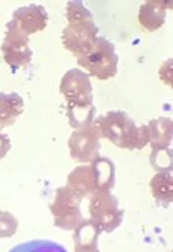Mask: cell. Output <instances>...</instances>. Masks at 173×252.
Returning a JSON list of instances; mask_svg holds the SVG:
<instances>
[{"instance_id":"cell-11","label":"cell","mask_w":173,"mask_h":252,"mask_svg":"<svg viewBox=\"0 0 173 252\" xmlns=\"http://www.w3.org/2000/svg\"><path fill=\"white\" fill-rule=\"evenodd\" d=\"M171 1H145L139 11V21L147 31H157L165 23V15Z\"/></svg>"},{"instance_id":"cell-16","label":"cell","mask_w":173,"mask_h":252,"mask_svg":"<svg viewBox=\"0 0 173 252\" xmlns=\"http://www.w3.org/2000/svg\"><path fill=\"white\" fill-rule=\"evenodd\" d=\"M151 193L155 201L162 207H168L172 202V175L171 172H159L150 183Z\"/></svg>"},{"instance_id":"cell-2","label":"cell","mask_w":173,"mask_h":252,"mask_svg":"<svg viewBox=\"0 0 173 252\" xmlns=\"http://www.w3.org/2000/svg\"><path fill=\"white\" fill-rule=\"evenodd\" d=\"M100 137L110 140L116 147L125 150H143L148 144L147 125L137 126L128 114L110 111L94 119Z\"/></svg>"},{"instance_id":"cell-1","label":"cell","mask_w":173,"mask_h":252,"mask_svg":"<svg viewBox=\"0 0 173 252\" xmlns=\"http://www.w3.org/2000/svg\"><path fill=\"white\" fill-rule=\"evenodd\" d=\"M60 92L67 101L69 125L78 129L94 121L96 108L89 75L78 68L69 69L61 79Z\"/></svg>"},{"instance_id":"cell-17","label":"cell","mask_w":173,"mask_h":252,"mask_svg":"<svg viewBox=\"0 0 173 252\" xmlns=\"http://www.w3.org/2000/svg\"><path fill=\"white\" fill-rule=\"evenodd\" d=\"M8 252H68L62 245L49 240H33L17 245Z\"/></svg>"},{"instance_id":"cell-12","label":"cell","mask_w":173,"mask_h":252,"mask_svg":"<svg viewBox=\"0 0 173 252\" xmlns=\"http://www.w3.org/2000/svg\"><path fill=\"white\" fill-rule=\"evenodd\" d=\"M100 233L101 231L89 219H85L74 230V243H75L74 252H100L97 245Z\"/></svg>"},{"instance_id":"cell-18","label":"cell","mask_w":173,"mask_h":252,"mask_svg":"<svg viewBox=\"0 0 173 252\" xmlns=\"http://www.w3.org/2000/svg\"><path fill=\"white\" fill-rule=\"evenodd\" d=\"M150 162L155 171L171 172L172 171V151L171 149L152 150L150 157Z\"/></svg>"},{"instance_id":"cell-4","label":"cell","mask_w":173,"mask_h":252,"mask_svg":"<svg viewBox=\"0 0 173 252\" xmlns=\"http://www.w3.org/2000/svg\"><path fill=\"white\" fill-rule=\"evenodd\" d=\"M118 61L119 59L113 43L106 37L98 36L90 52L78 57V65L100 81H107L118 72Z\"/></svg>"},{"instance_id":"cell-15","label":"cell","mask_w":173,"mask_h":252,"mask_svg":"<svg viewBox=\"0 0 173 252\" xmlns=\"http://www.w3.org/2000/svg\"><path fill=\"white\" fill-rule=\"evenodd\" d=\"M93 171L96 175L98 193H111L115 186V166L111 159L98 157L91 162Z\"/></svg>"},{"instance_id":"cell-10","label":"cell","mask_w":173,"mask_h":252,"mask_svg":"<svg viewBox=\"0 0 173 252\" xmlns=\"http://www.w3.org/2000/svg\"><path fill=\"white\" fill-rule=\"evenodd\" d=\"M67 187L82 200L86 197L90 198L93 194L98 193L96 175H94L91 163L81 165L71 172L68 175Z\"/></svg>"},{"instance_id":"cell-8","label":"cell","mask_w":173,"mask_h":252,"mask_svg":"<svg viewBox=\"0 0 173 252\" xmlns=\"http://www.w3.org/2000/svg\"><path fill=\"white\" fill-rule=\"evenodd\" d=\"M3 59L13 69L27 67L32 60V50L29 47V37L20 31L14 24L10 23L6 27V35L1 45Z\"/></svg>"},{"instance_id":"cell-14","label":"cell","mask_w":173,"mask_h":252,"mask_svg":"<svg viewBox=\"0 0 173 252\" xmlns=\"http://www.w3.org/2000/svg\"><path fill=\"white\" fill-rule=\"evenodd\" d=\"M24 112V100L18 93H0V130L13 125Z\"/></svg>"},{"instance_id":"cell-20","label":"cell","mask_w":173,"mask_h":252,"mask_svg":"<svg viewBox=\"0 0 173 252\" xmlns=\"http://www.w3.org/2000/svg\"><path fill=\"white\" fill-rule=\"evenodd\" d=\"M11 149V141L7 134L0 133V159L7 156V153Z\"/></svg>"},{"instance_id":"cell-6","label":"cell","mask_w":173,"mask_h":252,"mask_svg":"<svg viewBox=\"0 0 173 252\" xmlns=\"http://www.w3.org/2000/svg\"><path fill=\"white\" fill-rule=\"evenodd\" d=\"M81 202L82 198L72 193L67 186L57 189L53 202L50 204L54 224L58 229L68 231L75 230L85 220L81 211Z\"/></svg>"},{"instance_id":"cell-5","label":"cell","mask_w":173,"mask_h":252,"mask_svg":"<svg viewBox=\"0 0 173 252\" xmlns=\"http://www.w3.org/2000/svg\"><path fill=\"white\" fill-rule=\"evenodd\" d=\"M90 220L101 233H113L123 220V211L118 198L111 193H96L89 202Z\"/></svg>"},{"instance_id":"cell-9","label":"cell","mask_w":173,"mask_h":252,"mask_svg":"<svg viewBox=\"0 0 173 252\" xmlns=\"http://www.w3.org/2000/svg\"><path fill=\"white\" fill-rule=\"evenodd\" d=\"M49 21V15L46 13L43 6L29 4L15 10L13 13L11 23L25 35H32L35 32H40L46 28Z\"/></svg>"},{"instance_id":"cell-3","label":"cell","mask_w":173,"mask_h":252,"mask_svg":"<svg viewBox=\"0 0 173 252\" xmlns=\"http://www.w3.org/2000/svg\"><path fill=\"white\" fill-rule=\"evenodd\" d=\"M68 25L62 31V45L68 52L82 57L91 50L97 40L98 28L91 13L82 1L67 4Z\"/></svg>"},{"instance_id":"cell-19","label":"cell","mask_w":173,"mask_h":252,"mask_svg":"<svg viewBox=\"0 0 173 252\" xmlns=\"http://www.w3.org/2000/svg\"><path fill=\"white\" fill-rule=\"evenodd\" d=\"M18 229V220L7 211H0V238L13 237Z\"/></svg>"},{"instance_id":"cell-13","label":"cell","mask_w":173,"mask_h":252,"mask_svg":"<svg viewBox=\"0 0 173 252\" xmlns=\"http://www.w3.org/2000/svg\"><path fill=\"white\" fill-rule=\"evenodd\" d=\"M148 127V144L152 150L169 149L172 143V121L171 118H158L150 121Z\"/></svg>"},{"instance_id":"cell-7","label":"cell","mask_w":173,"mask_h":252,"mask_svg":"<svg viewBox=\"0 0 173 252\" xmlns=\"http://www.w3.org/2000/svg\"><path fill=\"white\" fill-rule=\"evenodd\" d=\"M68 146L72 159L78 162L91 163L100 157V133L94 121L75 129L68 140Z\"/></svg>"}]
</instances>
